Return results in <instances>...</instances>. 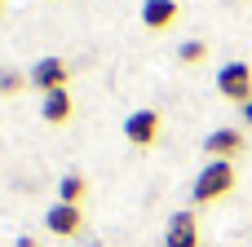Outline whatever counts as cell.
Segmentation results:
<instances>
[{"mask_svg":"<svg viewBox=\"0 0 252 247\" xmlns=\"http://www.w3.org/2000/svg\"><path fill=\"white\" fill-rule=\"evenodd\" d=\"M84 177L80 172H66L62 181H58V203H71V208H80V199H84Z\"/></svg>","mask_w":252,"mask_h":247,"instance_id":"30bf717a","label":"cell"},{"mask_svg":"<svg viewBox=\"0 0 252 247\" xmlns=\"http://www.w3.org/2000/svg\"><path fill=\"white\" fill-rule=\"evenodd\" d=\"M0 4H4V0H0Z\"/></svg>","mask_w":252,"mask_h":247,"instance_id":"9a60e30c","label":"cell"},{"mask_svg":"<svg viewBox=\"0 0 252 247\" xmlns=\"http://www.w3.org/2000/svg\"><path fill=\"white\" fill-rule=\"evenodd\" d=\"M142 22H146L151 31L173 27V22H177V0H146V4H142Z\"/></svg>","mask_w":252,"mask_h":247,"instance_id":"ba28073f","label":"cell"},{"mask_svg":"<svg viewBox=\"0 0 252 247\" xmlns=\"http://www.w3.org/2000/svg\"><path fill=\"white\" fill-rule=\"evenodd\" d=\"M244 119H248V124H252V102H248V106H244Z\"/></svg>","mask_w":252,"mask_h":247,"instance_id":"5bb4252c","label":"cell"},{"mask_svg":"<svg viewBox=\"0 0 252 247\" xmlns=\"http://www.w3.org/2000/svg\"><path fill=\"white\" fill-rule=\"evenodd\" d=\"M22 88V75L18 71H0V93H18Z\"/></svg>","mask_w":252,"mask_h":247,"instance_id":"7c38bea8","label":"cell"},{"mask_svg":"<svg viewBox=\"0 0 252 247\" xmlns=\"http://www.w3.org/2000/svg\"><path fill=\"white\" fill-rule=\"evenodd\" d=\"M40 115H44L49 124H66V119H71V93H66V88H58V93H44V102H40Z\"/></svg>","mask_w":252,"mask_h":247,"instance_id":"9c48e42d","label":"cell"},{"mask_svg":"<svg viewBox=\"0 0 252 247\" xmlns=\"http://www.w3.org/2000/svg\"><path fill=\"white\" fill-rule=\"evenodd\" d=\"M177 57L195 66V62H204V57H208V44H204V40H186V44L177 49Z\"/></svg>","mask_w":252,"mask_h":247,"instance_id":"8fae6325","label":"cell"},{"mask_svg":"<svg viewBox=\"0 0 252 247\" xmlns=\"http://www.w3.org/2000/svg\"><path fill=\"white\" fill-rule=\"evenodd\" d=\"M66 80H71V66L62 57H40L27 75V84L40 88V93H58V88H66Z\"/></svg>","mask_w":252,"mask_h":247,"instance_id":"3957f363","label":"cell"},{"mask_svg":"<svg viewBox=\"0 0 252 247\" xmlns=\"http://www.w3.org/2000/svg\"><path fill=\"white\" fill-rule=\"evenodd\" d=\"M235 190V164L230 159H213L199 177H195V203H217L221 194Z\"/></svg>","mask_w":252,"mask_h":247,"instance_id":"6da1fadb","label":"cell"},{"mask_svg":"<svg viewBox=\"0 0 252 247\" xmlns=\"http://www.w3.org/2000/svg\"><path fill=\"white\" fill-rule=\"evenodd\" d=\"M217 93H221L226 102L248 106L252 102V66L248 62H226V66L217 71Z\"/></svg>","mask_w":252,"mask_h":247,"instance_id":"7a4b0ae2","label":"cell"},{"mask_svg":"<svg viewBox=\"0 0 252 247\" xmlns=\"http://www.w3.org/2000/svg\"><path fill=\"white\" fill-rule=\"evenodd\" d=\"M124 137H128L133 146H151V141L159 137V115H155V110H133V115L124 119Z\"/></svg>","mask_w":252,"mask_h":247,"instance_id":"277c9868","label":"cell"},{"mask_svg":"<svg viewBox=\"0 0 252 247\" xmlns=\"http://www.w3.org/2000/svg\"><path fill=\"white\" fill-rule=\"evenodd\" d=\"M204 150H208L213 159H230V155L244 150V133H239V128H217V133H208Z\"/></svg>","mask_w":252,"mask_h":247,"instance_id":"52a82bcc","label":"cell"},{"mask_svg":"<svg viewBox=\"0 0 252 247\" xmlns=\"http://www.w3.org/2000/svg\"><path fill=\"white\" fill-rule=\"evenodd\" d=\"M164 247H199V225L190 212H177L168 221V234H164Z\"/></svg>","mask_w":252,"mask_h":247,"instance_id":"8992f818","label":"cell"},{"mask_svg":"<svg viewBox=\"0 0 252 247\" xmlns=\"http://www.w3.org/2000/svg\"><path fill=\"white\" fill-rule=\"evenodd\" d=\"M18 247H40V243H35V239H27V234H22V239H18Z\"/></svg>","mask_w":252,"mask_h":247,"instance_id":"4fadbf2b","label":"cell"},{"mask_svg":"<svg viewBox=\"0 0 252 247\" xmlns=\"http://www.w3.org/2000/svg\"><path fill=\"white\" fill-rule=\"evenodd\" d=\"M44 225H49V234L71 239V234H80L84 212H80V208H71V203H53V208H49V217H44Z\"/></svg>","mask_w":252,"mask_h":247,"instance_id":"5b68a950","label":"cell"}]
</instances>
